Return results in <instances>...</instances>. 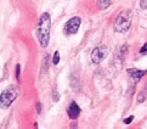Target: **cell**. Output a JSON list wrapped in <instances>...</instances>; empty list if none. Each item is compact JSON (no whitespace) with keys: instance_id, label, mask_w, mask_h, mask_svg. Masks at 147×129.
Masks as SVG:
<instances>
[{"instance_id":"cell-16","label":"cell","mask_w":147,"mask_h":129,"mask_svg":"<svg viewBox=\"0 0 147 129\" xmlns=\"http://www.w3.org/2000/svg\"><path fill=\"white\" fill-rule=\"evenodd\" d=\"M54 96H55V101L59 100V96H57V91L56 90H54Z\"/></svg>"},{"instance_id":"cell-4","label":"cell","mask_w":147,"mask_h":129,"mask_svg":"<svg viewBox=\"0 0 147 129\" xmlns=\"http://www.w3.org/2000/svg\"><path fill=\"white\" fill-rule=\"evenodd\" d=\"M108 54V48L106 45H100L97 48H95L91 53V60L94 63H100L106 59V56Z\"/></svg>"},{"instance_id":"cell-13","label":"cell","mask_w":147,"mask_h":129,"mask_svg":"<svg viewBox=\"0 0 147 129\" xmlns=\"http://www.w3.org/2000/svg\"><path fill=\"white\" fill-rule=\"evenodd\" d=\"M140 53H141V54H145V53H147V43H145L142 48L140 49Z\"/></svg>"},{"instance_id":"cell-7","label":"cell","mask_w":147,"mask_h":129,"mask_svg":"<svg viewBox=\"0 0 147 129\" xmlns=\"http://www.w3.org/2000/svg\"><path fill=\"white\" fill-rule=\"evenodd\" d=\"M127 72H128V74H129L135 82H139V80L147 73L146 70H138V68H129Z\"/></svg>"},{"instance_id":"cell-12","label":"cell","mask_w":147,"mask_h":129,"mask_svg":"<svg viewBox=\"0 0 147 129\" xmlns=\"http://www.w3.org/2000/svg\"><path fill=\"white\" fill-rule=\"evenodd\" d=\"M133 120H134V117H133V116H130V117H128V118H125V120H124V123H125V124H130Z\"/></svg>"},{"instance_id":"cell-8","label":"cell","mask_w":147,"mask_h":129,"mask_svg":"<svg viewBox=\"0 0 147 129\" xmlns=\"http://www.w3.org/2000/svg\"><path fill=\"white\" fill-rule=\"evenodd\" d=\"M112 1H113V0H98L97 5H98L100 9H106V7H108L109 5L112 4Z\"/></svg>"},{"instance_id":"cell-11","label":"cell","mask_w":147,"mask_h":129,"mask_svg":"<svg viewBox=\"0 0 147 129\" xmlns=\"http://www.w3.org/2000/svg\"><path fill=\"white\" fill-rule=\"evenodd\" d=\"M20 73H21V66L17 65L16 66V79L20 80Z\"/></svg>"},{"instance_id":"cell-14","label":"cell","mask_w":147,"mask_h":129,"mask_svg":"<svg viewBox=\"0 0 147 129\" xmlns=\"http://www.w3.org/2000/svg\"><path fill=\"white\" fill-rule=\"evenodd\" d=\"M144 101V95L142 94H140L139 97H138V102H142Z\"/></svg>"},{"instance_id":"cell-5","label":"cell","mask_w":147,"mask_h":129,"mask_svg":"<svg viewBox=\"0 0 147 129\" xmlns=\"http://www.w3.org/2000/svg\"><path fill=\"white\" fill-rule=\"evenodd\" d=\"M80 23H82V20H80V17H78V16L72 17L71 20H68V21L66 22V24H65V28H63L65 33L68 34V35L69 34H76L80 28Z\"/></svg>"},{"instance_id":"cell-10","label":"cell","mask_w":147,"mask_h":129,"mask_svg":"<svg viewBox=\"0 0 147 129\" xmlns=\"http://www.w3.org/2000/svg\"><path fill=\"white\" fill-rule=\"evenodd\" d=\"M140 7L147 10V0H140Z\"/></svg>"},{"instance_id":"cell-6","label":"cell","mask_w":147,"mask_h":129,"mask_svg":"<svg viewBox=\"0 0 147 129\" xmlns=\"http://www.w3.org/2000/svg\"><path fill=\"white\" fill-rule=\"evenodd\" d=\"M67 113H68V117L69 118H72V120H77L80 115V107L77 105V102L73 101L69 105V107H68Z\"/></svg>"},{"instance_id":"cell-3","label":"cell","mask_w":147,"mask_h":129,"mask_svg":"<svg viewBox=\"0 0 147 129\" xmlns=\"http://www.w3.org/2000/svg\"><path fill=\"white\" fill-rule=\"evenodd\" d=\"M18 90L15 86H9L0 94V107L1 108H9L12 105V102L17 97Z\"/></svg>"},{"instance_id":"cell-15","label":"cell","mask_w":147,"mask_h":129,"mask_svg":"<svg viewBox=\"0 0 147 129\" xmlns=\"http://www.w3.org/2000/svg\"><path fill=\"white\" fill-rule=\"evenodd\" d=\"M36 111H38V113H40V111H41V105L39 104V102L36 104Z\"/></svg>"},{"instance_id":"cell-1","label":"cell","mask_w":147,"mask_h":129,"mask_svg":"<svg viewBox=\"0 0 147 129\" xmlns=\"http://www.w3.org/2000/svg\"><path fill=\"white\" fill-rule=\"evenodd\" d=\"M50 29H51V17L48 12H44L40 16L36 27V34L38 40L43 48H46L50 40Z\"/></svg>"},{"instance_id":"cell-9","label":"cell","mask_w":147,"mask_h":129,"mask_svg":"<svg viewBox=\"0 0 147 129\" xmlns=\"http://www.w3.org/2000/svg\"><path fill=\"white\" fill-rule=\"evenodd\" d=\"M59 62H60V53H59V51H55L54 57H52V63H54V65H57Z\"/></svg>"},{"instance_id":"cell-2","label":"cell","mask_w":147,"mask_h":129,"mask_svg":"<svg viewBox=\"0 0 147 129\" xmlns=\"http://www.w3.org/2000/svg\"><path fill=\"white\" fill-rule=\"evenodd\" d=\"M133 22V11L131 10H123L114 21V30L118 33H124L130 28Z\"/></svg>"}]
</instances>
